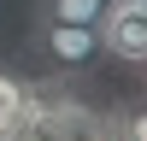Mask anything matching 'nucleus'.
<instances>
[{
    "label": "nucleus",
    "mask_w": 147,
    "mask_h": 141,
    "mask_svg": "<svg viewBox=\"0 0 147 141\" xmlns=\"http://www.w3.org/2000/svg\"><path fill=\"white\" fill-rule=\"evenodd\" d=\"M106 6H112V0H106Z\"/></svg>",
    "instance_id": "423d86ee"
},
{
    "label": "nucleus",
    "mask_w": 147,
    "mask_h": 141,
    "mask_svg": "<svg viewBox=\"0 0 147 141\" xmlns=\"http://www.w3.org/2000/svg\"><path fill=\"white\" fill-rule=\"evenodd\" d=\"M106 135L112 141H147V94H136V100L106 112Z\"/></svg>",
    "instance_id": "20e7f679"
},
{
    "label": "nucleus",
    "mask_w": 147,
    "mask_h": 141,
    "mask_svg": "<svg viewBox=\"0 0 147 141\" xmlns=\"http://www.w3.org/2000/svg\"><path fill=\"white\" fill-rule=\"evenodd\" d=\"M136 70H141V77H147V53H141V65H136Z\"/></svg>",
    "instance_id": "39448f33"
},
{
    "label": "nucleus",
    "mask_w": 147,
    "mask_h": 141,
    "mask_svg": "<svg viewBox=\"0 0 147 141\" xmlns=\"http://www.w3.org/2000/svg\"><path fill=\"white\" fill-rule=\"evenodd\" d=\"M100 18H106V0H35L30 23H100Z\"/></svg>",
    "instance_id": "7ed1b4c3"
},
{
    "label": "nucleus",
    "mask_w": 147,
    "mask_h": 141,
    "mask_svg": "<svg viewBox=\"0 0 147 141\" xmlns=\"http://www.w3.org/2000/svg\"><path fill=\"white\" fill-rule=\"evenodd\" d=\"M30 47L59 70V77H88L106 65V47L94 23H30Z\"/></svg>",
    "instance_id": "f257e3e1"
},
{
    "label": "nucleus",
    "mask_w": 147,
    "mask_h": 141,
    "mask_svg": "<svg viewBox=\"0 0 147 141\" xmlns=\"http://www.w3.org/2000/svg\"><path fill=\"white\" fill-rule=\"evenodd\" d=\"M94 30H100V47H106L112 65H141V53H147V0H112Z\"/></svg>",
    "instance_id": "f03ea898"
}]
</instances>
